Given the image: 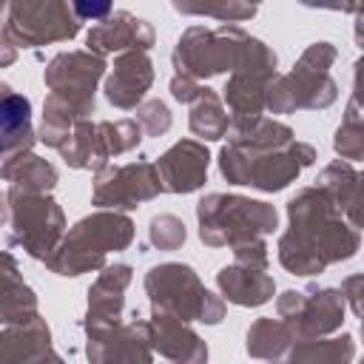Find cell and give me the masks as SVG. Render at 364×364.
Masks as SVG:
<instances>
[{
  "instance_id": "obj_16",
  "label": "cell",
  "mask_w": 364,
  "mask_h": 364,
  "mask_svg": "<svg viewBox=\"0 0 364 364\" xmlns=\"http://www.w3.org/2000/svg\"><path fill=\"white\" fill-rule=\"evenodd\" d=\"M154 168L162 193H193L208 182L210 151L199 139H179L165 154H159Z\"/></svg>"
},
{
  "instance_id": "obj_23",
  "label": "cell",
  "mask_w": 364,
  "mask_h": 364,
  "mask_svg": "<svg viewBox=\"0 0 364 364\" xmlns=\"http://www.w3.org/2000/svg\"><path fill=\"white\" fill-rule=\"evenodd\" d=\"M37 313V293L20 273L17 259L9 250H0V324H23Z\"/></svg>"
},
{
  "instance_id": "obj_33",
  "label": "cell",
  "mask_w": 364,
  "mask_h": 364,
  "mask_svg": "<svg viewBox=\"0 0 364 364\" xmlns=\"http://www.w3.org/2000/svg\"><path fill=\"white\" fill-rule=\"evenodd\" d=\"M100 134L105 139V148H108V156H122V154H131L139 148L142 142V128L136 125V119H100Z\"/></svg>"
},
{
  "instance_id": "obj_7",
  "label": "cell",
  "mask_w": 364,
  "mask_h": 364,
  "mask_svg": "<svg viewBox=\"0 0 364 364\" xmlns=\"http://www.w3.org/2000/svg\"><path fill=\"white\" fill-rule=\"evenodd\" d=\"M245 34L247 31L242 26H233V23H222L216 28L188 26L171 51V63H173L176 77H188V80L202 82V80H210L216 74L233 71Z\"/></svg>"
},
{
  "instance_id": "obj_26",
  "label": "cell",
  "mask_w": 364,
  "mask_h": 364,
  "mask_svg": "<svg viewBox=\"0 0 364 364\" xmlns=\"http://www.w3.org/2000/svg\"><path fill=\"white\" fill-rule=\"evenodd\" d=\"M51 350V330L43 316L0 330V364H31Z\"/></svg>"
},
{
  "instance_id": "obj_39",
  "label": "cell",
  "mask_w": 364,
  "mask_h": 364,
  "mask_svg": "<svg viewBox=\"0 0 364 364\" xmlns=\"http://www.w3.org/2000/svg\"><path fill=\"white\" fill-rule=\"evenodd\" d=\"M71 11H74V17L80 20V23H102L111 11H114V6L111 3H82V0H77V3H71Z\"/></svg>"
},
{
  "instance_id": "obj_17",
  "label": "cell",
  "mask_w": 364,
  "mask_h": 364,
  "mask_svg": "<svg viewBox=\"0 0 364 364\" xmlns=\"http://www.w3.org/2000/svg\"><path fill=\"white\" fill-rule=\"evenodd\" d=\"M154 85V63L145 51H125L114 57V68L105 77L102 94L119 111H134L145 102V94Z\"/></svg>"
},
{
  "instance_id": "obj_19",
  "label": "cell",
  "mask_w": 364,
  "mask_h": 364,
  "mask_svg": "<svg viewBox=\"0 0 364 364\" xmlns=\"http://www.w3.org/2000/svg\"><path fill=\"white\" fill-rule=\"evenodd\" d=\"M148 327V344L154 353L165 355L173 364H208V344L205 338L185 321L173 316L154 313L145 318Z\"/></svg>"
},
{
  "instance_id": "obj_3",
  "label": "cell",
  "mask_w": 364,
  "mask_h": 364,
  "mask_svg": "<svg viewBox=\"0 0 364 364\" xmlns=\"http://www.w3.org/2000/svg\"><path fill=\"white\" fill-rule=\"evenodd\" d=\"M338 51L327 40L310 43L287 74H276L267 85L264 111L296 114V111H324L338 100V82L330 68Z\"/></svg>"
},
{
  "instance_id": "obj_1",
  "label": "cell",
  "mask_w": 364,
  "mask_h": 364,
  "mask_svg": "<svg viewBox=\"0 0 364 364\" xmlns=\"http://www.w3.org/2000/svg\"><path fill=\"white\" fill-rule=\"evenodd\" d=\"M361 247V230L353 228L327 196L313 188H299L287 199V230L279 236V264L293 276H318L330 264L347 262Z\"/></svg>"
},
{
  "instance_id": "obj_4",
  "label": "cell",
  "mask_w": 364,
  "mask_h": 364,
  "mask_svg": "<svg viewBox=\"0 0 364 364\" xmlns=\"http://www.w3.org/2000/svg\"><path fill=\"white\" fill-rule=\"evenodd\" d=\"M279 225L270 202L242 193H205L196 202V228L205 247H233L242 242L264 239Z\"/></svg>"
},
{
  "instance_id": "obj_31",
  "label": "cell",
  "mask_w": 364,
  "mask_h": 364,
  "mask_svg": "<svg viewBox=\"0 0 364 364\" xmlns=\"http://www.w3.org/2000/svg\"><path fill=\"white\" fill-rule=\"evenodd\" d=\"M333 151L350 165L364 159V119L358 108V94H353L344 108L341 125L336 128V136H333Z\"/></svg>"
},
{
  "instance_id": "obj_18",
  "label": "cell",
  "mask_w": 364,
  "mask_h": 364,
  "mask_svg": "<svg viewBox=\"0 0 364 364\" xmlns=\"http://www.w3.org/2000/svg\"><path fill=\"white\" fill-rule=\"evenodd\" d=\"M134 279V267L125 262L105 264L94 284L88 287V310L82 318V330L119 324L125 313V290Z\"/></svg>"
},
{
  "instance_id": "obj_14",
  "label": "cell",
  "mask_w": 364,
  "mask_h": 364,
  "mask_svg": "<svg viewBox=\"0 0 364 364\" xmlns=\"http://www.w3.org/2000/svg\"><path fill=\"white\" fill-rule=\"evenodd\" d=\"M85 355L91 364H154L145 318L134 310L128 321L85 330Z\"/></svg>"
},
{
  "instance_id": "obj_42",
  "label": "cell",
  "mask_w": 364,
  "mask_h": 364,
  "mask_svg": "<svg viewBox=\"0 0 364 364\" xmlns=\"http://www.w3.org/2000/svg\"><path fill=\"white\" fill-rule=\"evenodd\" d=\"M9 222V202H6V193L0 191V228Z\"/></svg>"
},
{
  "instance_id": "obj_10",
  "label": "cell",
  "mask_w": 364,
  "mask_h": 364,
  "mask_svg": "<svg viewBox=\"0 0 364 364\" xmlns=\"http://www.w3.org/2000/svg\"><path fill=\"white\" fill-rule=\"evenodd\" d=\"M80 28L82 23L65 0H17L6 3L3 11V31L14 48L68 43L80 34Z\"/></svg>"
},
{
  "instance_id": "obj_40",
  "label": "cell",
  "mask_w": 364,
  "mask_h": 364,
  "mask_svg": "<svg viewBox=\"0 0 364 364\" xmlns=\"http://www.w3.org/2000/svg\"><path fill=\"white\" fill-rule=\"evenodd\" d=\"M3 11H6V0H0V68L11 65L17 60V48L6 40V31H3Z\"/></svg>"
},
{
  "instance_id": "obj_35",
  "label": "cell",
  "mask_w": 364,
  "mask_h": 364,
  "mask_svg": "<svg viewBox=\"0 0 364 364\" xmlns=\"http://www.w3.org/2000/svg\"><path fill=\"white\" fill-rule=\"evenodd\" d=\"M136 125L142 128V134L145 136H162V134H168V128H171V122H173V117H171V108L162 102V100H145V102H139L136 108Z\"/></svg>"
},
{
  "instance_id": "obj_20",
  "label": "cell",
  "mask_w": 364,
  "mask_h": 364,
  "mask_svg": "<svg viewBox=\"0 0 364 364\" xmlns=\"http://www.w3.org/2000/svg\"><path fill=\"white\" fill-rule=\"evenodd\" d=\"M37 142L31 125V100L14 91L9 82H0V159L9 162L20 154H28Z\"/></svg>"
},
{
  "instance_id": "obj_22",
  "label": "cell",
  "mask_w": 364,
  "mask_h": 364,
  "mask_svg": "<svg viewBox=\"0 0 364 364\" xmlns=\"http://www.w3.org/2000/svg\"><path fill=\"white\" fill-rule=\"evenodd\" d=\"M216 287L222 301L239 304V307H262L273 299L276 282L267 270L245 267V264H225L216 273Z\"/></svg>"
},
{
  "instance_id": "obj_43",
  "label": "cell",
  "mask_w": 364,
  "mask_h": 364,
  "mask_svg": "<svg viewBox=\"0 0 364 364\" xmlns=\"http://www.w3.org/2000/svg\"><path fill=\"white\" fill-rule=\"evenodd\" d=\"M267 364H270V361H267Z\"/></svg>"
},
{
  "instance_id": "obj_2",
  "label": "cell",
  "mask_w": 364,
  "mask_h": 364,
  "mask_svg": "<svg viewBox=\"0 0 364 364\" xmlns=\"http://www.w3.org/2000/svg\"><path fill=\"white\" fill-rule=\"evenodd\" d=\"M136 225L119 210H94L65 228L60 245L46 259V267L57 276L74 279L105 267L108 253H119L134 242Z\"/></svg>"
},
{
  "instance_id": "obj_28",
  "label": "cell",
  "mask_w": 364,
  "mask_h": 364,
  "mask_svg": "<svg viewBox=\"0 0 364 364\" xmlns=\"http://www.w3.org/2000/svg\"><path fill=\"white\" fill-rule=\"evenodd\" d=\"M293 336L287 330V324L282 318H273V316H262L256 318L247 333H245V350L250 358H259V361H282L287 355V350L293 347Z\"/></svg>"
},
{
  "instance_id": "obj_24",
  "label": "cell",
  "mask_w": 364,
  "mask_h": 364,
  "mask_svg": "<svg viewBox=\"0 0 364 364\" xmlns=\"http://www.w3.org/2000/svg\"><path fill=\"white\" fill-rule=\"evenodd\" d=\"M63 162L74 171H91V173H100L102 168H108L111 156H108V148H105V139L100 134V125L94 119H80L68 136L63 139V145L57 148Z\"/></svg>"
},
{
  "instance_id": "obj_8",
  "label": "cell",
  "mask_w": 364,
  "mask_h": 364,
  "mask_svg": "<svg viewBox=\"0 0 364 364\" xmlns=\"http://www.w3.org/2000/svg\"><path fill=\"white\" fill-rule=\"evenodd\" d=\"M9 245L46 262L65 233V213L51 193H26L9 188Z\"/></svg>"
},
{
  "instance_id": "obj_25",
  "label": "cell",
  "mask_w": 364,
  "mask_h": 364,
  "mask_svg": "<svg viewBox=\"0 0 364 364\" xmlns=\"http://www.w3.org/2000/svg\"><path fill=\"white\" fill-rule=\"evenodd\" d=\"M228 145L239 148V151H253V154H264V151H279L287 148L296 134L290 125L270 119V117H256V119H236L228 125Z\"/></svg>"
},
{
  "instance_id": "obj_5",
  "label": "cell",
  "mask_w": 364,
  "mask_h": 364,
  "mask_svg": "<svg viewBox=\"0 0 364 364\" xmlns=\"http://www.w3.org/2000/svg\"><path fill=\"white\" fill-rule=\"evenodd\" d=\"M145 296L154 313L173 316L185 324H219L225 318L222 296L210 293L199 273L182 262H162L145 273Z\"/></svg>"
},
{
  "instance_id": "obj_37",
  "label": "cell",
  "mask_w": 364,
  "mask_h": 364,
  "mask_svg": "<svg viewBox=\"0 0 364 364\" xmlns=\"http://www.w3.org/2000/svg\"><path fill=\"white\" fill-rule=\"evenodd\" d=\"M202 82H196V80H188V77H171V82H168V91H171V97L176 100V102H182V105H191V102H196V97L202 94Z\"/></svg>"
},
{
  "instance_id": "obj_15",
  "label": "cell",
  "mask_w": 364,
  "mask_h": 364,
  "mask_svg": "<svg viewBox=\"0 0 364 364\" xmlns=\"http://www.w3.org/2000/svg\"><path fill=\"white\" fill-rule=\"evenodd\" d=\"M156 43V31L148 20L131 14L128 9H114L102 23L91 26L85 34V51L97 57L125 54V51H151Z\"/></svg>"
},
{
  "instance_id": "obj_13",
  "label": "cell",
  "mask_w": 364,
  "mask_h": 364,
  "mask_svg": "<svg viewBox=\"0 0 364 364\" xmlns=\"http://www.w3.org/2000/svg\"><path fill=\"white\" fill-rule=\"evenodd\" d=\"M162 193L156 168L151 159H134L125 165H108L94 173L91 202L97 210H136L139 205L156 199Z\"/></svg>"
},
{
  "instance_id": "obj_27",
  "label": "cell",
  "mask_w": 364,
  "mask_h": 364,
  "mask_svg": "<svg viewBox=\"0 0 364 364\" xmlns=\"http://www.w3.org/2000/svg\"><path fill=\"white\" fill-rule=\"evenodd\" d=\"M0 179L9 182V188H14V191L51 193L60 182V171L46 156H37V154L28 151V154H20V156L3 162L0 165Z\"/></svg>"
},
{
  "instance_id": "obj_32",
  "label": "cell",
  "mask_w": 364,
  "mask_h": 364,
  "mask_svg": "<svg viewBox=\"0 0 364 364\" xmlns=\"http://www.w3.org/2000/svg\"><path fill=\"white\" fill-rule=\"evenodd\" d=\"M173 9L179 14H193V17H213V20H222V23H245L250 20L259 6L256 3H242V0H222V3H179L173 0Z\"/></svg>"
},
{
  "instance_id": "obj_9",
  "label": "cell",
  "mask_w": 364,
  "mask_h": 364,
  "mask_svg": "<svg viewBox=\"0 0 364 364\" xmlns=\"http://www.w3.org/2000/svg\"><path fill=\"white\" fill-rule=\"evenodd\" d=\"M276 65H279L276 51L264 40L245 34L239 60H236V65H233V71L222 88V105H225V111H230L228 114L230 122L256 119L264 114L267 85L279 74Z\"/></svg>"
},
{
  "instance_id": "obj_11",
  "label": "cell",
  "mask_w": 364,
  "mask_h": 364,
  "mask_svg": "<svg viewBox=\"0 0 364 364\" xmlns=\"http://www.w3.org/2000/svg\"><path fill=\"white\" fill-rule=\"evenodd\" d=\"M347 304L338 287L310 284L307 290H284L276 296V316L287 324L293 341L327 338L344 324Z\"/></svg>"
},
{
  "instance_id": "obj_36",
  "label": "cell",
  "mask_w": 364,
  "mask_h": 364,
  "mask_svg": "<svg viewBox=\"0 0 364 364\" xmlns=\"http://www.w3.org/2000/svg\"><path fill=\"white\" fill-rule=\"evenodd\" d=\"M233 262L236 264H245V267H256V270H267V245L264 239H253V242H242V245H233Z\"/></svg>"
},
{
  "instance_id": "obj_12",
  "label": "cell",
  "mask_w": 364,
  "mask_h": 364,
  "mask_svg": "<svg viewBox=\"0 0 364 364\" xmlns=\"http://www.w3.org/2000/svg\"><path fill=\"white\" fill-rule=\"evenodd\" d=\"M105 57H97L91 51H60L48 60L43 71L46 88L68 102L82 119H91L97 108V85L105 77Z\"/></svg>"
},
{
  "instance_id": "obj_38",
  "label": "cell",
  "mask_w": 364,
  "mask_h": 364,
  "mask_svg": "<svg viewBox=\"0 0 364 364\" xmlns=\"http://www.w3.org/2000/svg\"><path fill=\"white\" fill-rule=\"evenodd\" d=\"M361 287H364V273H353L341 282L338 293L344 299V304H350L353 316H361Z\"/></svg>"
},
{
  "instance_id": "obj_21",
  "label": "cell",
  "mask_w": 364,
  "mask_h": 364,
  "mask_svg": "<svg viewBox=\"0 0 364 364\" xmlns=\"http://www.w3.org/2000/svg\"><path fill=\"white\" fill-rule=\"evenodd\" d=\"M316 188L353 228H361V173L355 165L344 159L324 165L316 179Z\"/></svg>"
},
{
  "instance_id": "obj_30",
  "label": "cell",
  "mask_w": 364,
  "mask_h": 364,
  "mask_svg": "<svg viewBox=\"0 0 364 364\" xmlns=\"http://www.w3.org/2000/svg\"><path fill=\"white\" fill-rule=\"evenodd\" d=\"M228 125H230V117L222 105V97L205 85L196 102H191V114H188L191 134L199 136V142H219L228 134Z\"/></svg>"
},
{
  "instance_id": "obj_29",
  "label": "cell",
  "mask_w": 364,
  "mask_h": 364,
  "mask_svg": "<svg viewBox=\"0 0 364 364\" xmlns=\"http://www.w3.org/2000/svg\"><path fill=\"white\" fill-rule=\"evenodd\" d=\"M287 364H353L355 358V338L350 333L296 341L287 350Z\"/></svg>"
},
{
  "instance_id": "obj_44",
  "label": "cell",
  "mask_w": 364,
  "mask_h": 364,
  "mask_svg": "<svg viewBox=\"0 0 364 364\" xmlns=\"http://www.w3.org/2000/svg\"><path fill=\"white\" fill-rule=\"evenodd\" d=\"M171 364H173V361H171Z\"/></svg>"
},
{
  "instance_id": "obj_41",
  "label": "cell",
  "mask_w": 364,
  "mask_h": 364,
  "mask_svg": "<svg viewBox=\"0 0 364 364\" xmlns=\"http://www.w3.org/2000/svg\"><path fill=\"white\" fill-rule=\"evenodd\" d=\"M31 364H65V358H63L60 353H54V347H51V350H46L43 355H37Z\"/></svg>"
},
{
  "instance_id": "obj_34",
  "label": "cell",
  "mask_w": 364,
  "mask_h": 364,
  "mask_svg": "<svg viewBox=\"0 0 364 364\" xmlns=\"http://www.w3.org/2000/svg\"><path fill=\"white\" fill-rule=\"evenodd\" d=\"M185 239H188L185 222L173 213H156L148 222V242L156 250H179L185 245Z\"/></svg>"
},
{
  "instance_id": "obj_6",
  "label": "cell",
  "mask_w": 364,
  "mask_h": 364,
  "mask_svg": "<svg viewBox=\"0 0 364 364\" xmlns=\"http://www.w3.org/2000/svg\"><path fill=\"white\" fill-rule=\"evenodd\" d=\"M313 162H316V148L310 142H299V139H293L287 148L264 151V154L239 151V148L225 145L216 159L219 173L228 185H245V188H256L262 193L284 191Z\"/></svg>"
}]
</instances>
